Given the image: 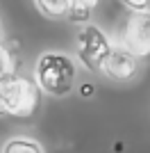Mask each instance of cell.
<instances>
[{
	"mask_svg": "<svg viewBox=\"0 0 150 153\" xmlns=\"http://www.w3.org/2000/svg\"><path fill=\"white\" fill-rule=\"evenodd\" d=\"M34 80L39 89L48 96H68L77 82V62L68 53L48 51L34 64Z\"/></svg>",
	"mask_w": 150,
	"mask_h": 153,
	"instance_id": "1",
	"label": "cell"
},
{
	"mask_svg": "<svg viewBox=\"0 0 150 153\" xmlns=\"http://www.w3.org/2000/svg\"><path fill=\"white\" fill-rule=\"evenodd\" d=\"M41 94L34 78H25L21 73H9L0 80V114L27 119L39 110Z\"/></svg>",
	"mask_w": 150,
	"mask_h": 153,
	"instance_id": "2",
	"label": "cell"
},
{
	"mask_svg": "<svg viewBox=\"0 0 150 153\" xmlns=\"http://www.w3.org/2000/svg\"><path fill=\"white\" fill-rule=\"evenodd\" d=\"M112 46L114 44L109 41V37L96 23H84L77 30V37H75V55H77V59L82 62L84 69L96 73L98 64L112 51Z\"/></svg>",
	"mask_w": 150,
	"mask_h": 153,
	"instance_id": "3",
	"label": "cell"
},
{
	"mask_svg": "<svg viewBox=\"0 0 150 153\" xmlns=\"http://www.w3.org/2000/svg\"><path fill=\"white\" fill-rule=\"evenodd\" d=\"M118 41L134 57H150V9H130L118 32Z\"/></svg>",
	"mask_w": 150,
	"mask_h": 153,
	"instance_id": "4",
	"label": "cell"
},
{
	"mask_svg": "<svg viewBox=\"0 0 150 153\" xmlns=\"http://www.w3.org/2000/svg\"><path fill=\"white\" fill-rule=\"evenodd\" d=\"M96 73H100L109 82H118V85L130 82L139 76V57H134L130 51H125L121 44L112 46V51L98 64Z\"/></svg>",
	"mask_w": 150,
	"mask_h": 153,
	"instance_id": "5",
	"label": "cell"
},
{
	"mask_svg": "<svg viewBox=\"0 0 150 153\" xmlns=\"http://www.w3.org/2000/svg\"><path fill=\"white\" fill-rule=\"evenodd\" d=\"M34 5L46 19H52V21H62L68 16V9H71V0H34Z\"/></svg>",
	"mask_w": 150,
	"mask_h": 153,
	"instance_id": "6",
	"label": "cell"
},
{
	"mask_svg": "<svg viewBox=\"0 0 150 153\" xmlns=\"http://www.w3.org/2000/svg\"><path fill=\"white\" fill-rule=\"evenodd\" d=\"M0 153H46L41 142L30 140V137H12L0 149Z\"/></svg>",
	"mask_w": 150,
	"mask_h": 153,
	"instance_id": "7",
	"label": "cell"
},
{
	"mask_svg": "<svg viewBox=\"0 0 150 153\" xmlns=\"http://www.w3.org/2000/svg\"><path fill=\"white\" fill-rule=\"evenodd\" d=\"M14 71H16V62H14V55L7 51L2 44H0V80H2V78H7L9 73H14Z\"/></svg>",
	"mask_w": 150,
	"mask_h": 153,
	"instance_id": "8",
	"label": "cell"
},
{
	"mask_svg": "<svg viewBox=\"0 0 150 153\" xmlns=\"http://www.w3.org/2000/svg\"><path fill=\"white\" fill-rule=\"evenodd\" d=\"M118 2H123L127 9H134V12H139V9H150V0H118Z\"/></svg>",
	"mask_w": 150,
	"mask_h": 153,
	"instance_id": "9",
	"label": "cell"
},
{
	"mask_svg": "<svg viewBox=\"0 0 150 153\" xmlns=\"http://www.w3.org/2000/svg\"><path fill=\"white\" fill-rule=\"evenodd\" d=\"M102 0H71V5H77V7H84V9H91L93 12L96 7L100 5Z\"/></svg>",
	"mask_w": 150,
	"mask_h": 153,
	"instance_id": "10",
	"label": "cell"
},
{
	"mask_svg": "<svg viewBox=\"0 0 150 153\" xmlns=\"http://www.w3.org/2000/svg\"><path fill=\"white\" fill-rule=\"evenodd\" d=\"M0 41H2V25H0Z\"/></svg>",
	"mask_w": 150,
	"mask_h": 153,
	"instance_id": "11",
	"label": "cell"
}]
</instances>
